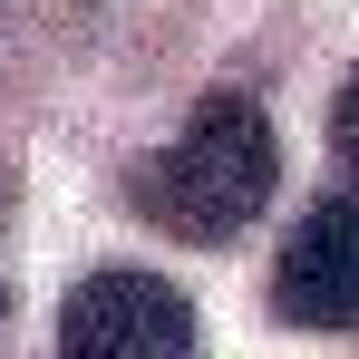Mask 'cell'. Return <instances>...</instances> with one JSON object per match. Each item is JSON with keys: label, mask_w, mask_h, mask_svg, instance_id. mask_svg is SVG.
<instances>
[{"label": "cell", "mask_w": 359, "mask_h": 359, "mask_svg": "<svg viewBox=\"0 0 359 359\" xmlns=\"http://www.w3.org/2000/svg\"><path fill=\"white\" fill-rule=\"evenodd\" d=\"M282 184V146H272V117L252 97H204L184 136L165 156H146L136 175V204L184 243H233Z\"/></svg>", "instance_id": "1"}, {"label": "cell", "mask_w": 359, "mask_h": 359, "mask_svg": "<svg viewBox=\"0 0 359 359\" xmlns=\"http://www.w3.org/2000/svg\"><path fill=\"white\" fill-rule=\"evenodd\" d=\"M59 359H194V311L165 272H88L59 301Z\"/></svg>", "instance_id": "2"}, {"label": "cell", "mask_w": 359, "mask_h": 359, "mask_svg": "<svg viewBox=\"0 0 359 359\" xmlns=\"http://www.w3.org/2000/svg\"><path fill=\"white\" fill-rule=\"evenodd\" d=\"M272 311L292 330H359V194L301 214V233L272 262Z\"/></svg>", "instance_id": "3"}, {"label": "cell", "mask_w": 359, "mask_h": 359, "mask_svg": "<svg viewBox=\"0 0 359 359\" xmlns=\"http://www.w3.org/2000/svg\"><path fill=\"white\" fill-rule=\"evenodd\" d=\"M330 146H340V156L359 165V68L340 78V97H330Z\"/></svg>", "instance_id": "4"}]
</instances>
